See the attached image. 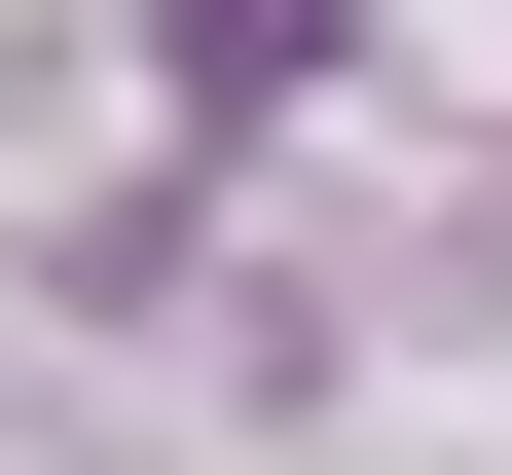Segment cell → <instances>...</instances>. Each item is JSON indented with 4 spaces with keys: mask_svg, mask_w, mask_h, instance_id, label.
Returning a JSON list of instances; mask_svg holds the SVG:
<instances>
[{
    "mask_svg": "<svg viewBox=\"0 0 512 475\" xmlns=\"http://www.w3.org/2000/svg\"><path fill=\"white\" fill-rule=\"evenodd\" d=\"M147 37H183V110H293L330 74V0H147Z\"/></svg>",
    "mask_w": 512,
    "mask_h": 475,
    "instance_id": "6da1fadb",
    "label": "cell"
}]
</instances>
